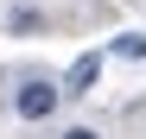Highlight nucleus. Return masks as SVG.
I'll list each match as a JSON object with an SVG mask.
<instances>
[{
	"label": "nucleus",
	"instance_id": "f257e3e1",
	"mask_svg": "<svg viewBox=\"0 0 146 139\" xmlns=\"http://www.w3.org/2000/svg\"><path fill=\"white\" fill-rule=\"evenodd\" d=\"M57 101H64V82L32 76V82L13 95V114H19V120H51V114H57Z\"/></svg>",
	"mask_w": 146,
	"mask_h": 139
},
{
	"label": "nucleus",
	"instance_id": "7ed1b4c3",
	"mask_svg": "<svg viewBox=\"0 0 146 139\" xmlns=\"http://www.w3.org/2000/svg\"><path fill=\"white\" fill-rule=\"evenodd\" d=\"M7 32H19V38L44 32V13H38V7H13V13H7Z\"/></svg>",
	"mask_w": 146,
	"mask_h": 139
},
{
	"label": "nucleus",
	"instance_id": "20e7f679",
	"mask_svg": "<svg viewBox=\"0 0 146 139\" xmlns=\"http://www.w3.org/2000/svg\"><path fill=\"white\" fill-rule=\"evenodd\" d=\"M114 57H133V63H140V57H146V38H140V32H121V38H114Z\"/></svg>",
	"mask_w": 146,
	"mask_h": 139
},
{
	"label": "nucleus",
	"instance_id": "f03ea898",
	"mask_svg": "<svg viewBox=\"0 0 146 139\" xmlns=\"http://www.w3.org/2000/svg\"><path fill=\"white\" fill-rule=\"evenodd\" d=\"M95 82H102V51H83L76 63L64 70V101H76V95H89Z\"/></svg>",
	"mask_w": 146,
	"mask_h": 139
},
{
	"label": "nucleus",
	"instance_id": "39448f33",
	"mask_svg": "<svg viewBox=\"0 0 146 139\" xmlns=\"http://www.w3.org/2000/svg\"><path fill=\"white\" fill-rule=\"evenodd\" d=\"M64 139H102V133H95V127H70Z\"/></svg>",
	"mask_w": 146,
	"mask_h": 139
}]
</instances>
